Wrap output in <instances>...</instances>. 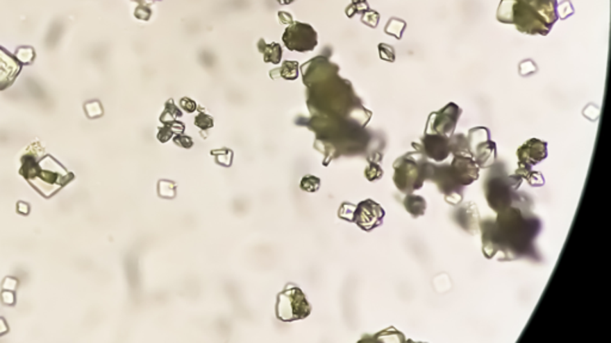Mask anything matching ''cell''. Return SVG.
Segmentation results:
<instances>
[{"label":"cell","instance_id":"1","mask_svg":"<svg viewBox=\"0 0 611 343\" xmlns=\"http://www.w3.org/2000/svg\"><path fill=\"white\" fill-rule=\"evenodd\" d=\"M523 203L498 212L496 220H480L483 252L487 258L501 253V260L534 258V241L541 230L539 218L524 213Z\"/></svg>","mask_w":611,"mask_h":343},{"label":"cell","instance_id":"2","mask_svg":"<svg viewBox=\"0 0 611 343\" xmlns=\"http://www.w3.org/2000/svg\"><path fill=\"white\" fill-rule=\"evenodd\" d=\"M19 174L43 197L51 198L74 177L35 143L21 159Z\"/></svg>","mask_w":611,"mask_h":343},{"label":"cell","instance_id":"3","mask_svg":"<svg viewBox=\"0 0 611 343\" xmlns=\"http://www.w3.org/2000/svg\"><path fill=\"white\" fill-rule=\"evenodd\" d=\"M523 178L518 174L508 175L504 164H496L489 167L484 182L485 197L493 211H503L511 205L522 202L518 200L516 191L521 186Z\"/></svg>","mask_w":611,"mask_h":343},{"label":"cell","instance_id":"4","mask_svg":"<svg viewBox=\"0 0 611 343\" xmlns=\"http://www.w3.org/2000/svg\"><path fill=\"white\" fill-rule=\"evenodd\" d=\"M433 162L420 150L406 152L399 157L393 165L394 175L393 182L398 190L410 195L413 191L419 190L425 182L429 180Z\"/></svg>","mask_w":611,"mask_h":343},{"label":"cell","instance_id":"5","mask_svg":"<svg viewBox=\"0 0 611 343\" xmlns=\"http://www.w3.org/2000/svg\"><path fill=\"white\" fill-rule=\"evenodd\" d=\"M310 314V305L306 301L301 290L287 288L277 301V317L285 322L302 319Z\"/></svg>","mask_w":611,"mask_h":343},{"label":"cell","instance_id":"6","mask_svg":"<svg viewBox=\"0 0 611 343\" xmlns=\"http://www.w3.org/2000/svg\"><path fill=\"white\" fill-rule=\"evenodd\" d=\"M471 157L480 168H489L496 161V146L489 139V130L484 127H473L468 136Z\"/></svg>","mask_w":611,"mask_h":343},{"label":"cell","instance_id":"7","mask_svg":"<svg viewBox=\"0 0 611 343\" xmlns=\"http://www.w3.org/2000/svg\"><path fill=\"white\" fill-rule=\"evenodd\" d=\"M428 182H435L438 191L444 195L446 202L451 205H458L462 202L463 186L455 178L450 165L433 164Z\"/></svg>","mask_w":611,"mask_h":343},{"label":"cell","instance_id":"8","mask_svg":"<svg viewBox=\"0 0 611 343\" xmlns=\"http://www.w3.org/2000/svg\"><path fill=\"white\" fill-rule=\"evenodd\" d=\"M283 42L289 51H310L318 44L317 33L312 26L303 23H294L283 35Z\"/></svg>","mask_w":611,"mask_h":343},{"label":"cell","instance_id":"9","mask_svg":"<svg viewBox=\"0 0 611 343\" xmlns=\"http://www.w3.org/2000/svg\"><path fill=\"white\" fill-rule=\"evenodd\" d=\"M460 114H461V109L454 103H450L441 111L430 116L426 127V129L430 127V132L426 134H440L450 137L454 134Z\"/></svg>","mask_w":611,"mask_h":343},{"label":"cell","instance_id":"10","mask_svg":"<svg viewBox=\"0 0 611 343\" xmlns=\"http://www.w3.org/2000/svg\"><path fill=\"white\" fill-rule=\"evenodd\" d=\"M386 212L380 204L373 200H367L358 204L353 211V222H355L362 230L371 231L378 228L383 222Z\"/></svg>","mask_w":611,"mask_h":343},{"label":"cell","instance_id":"11","mask_svg":"<svg viewBox=\"0 0 611 343\" xmlns=\"http://www.w3.org/2000/svg\"><path fill=\"white\" fill-rule=\"evenodd\" d=\"M417 150L435 162H443L449 157V137L440 134H426L421 137V143L412 144Z\"/></svg>","mask_w":611,"mask_h":343},{"label":"cell","instance_id":"12","mask_svg":"<svg viewBox=\"0 0 611 343\" xmlns=\"http://www.w3.org/2000/svg\"><path fill=\"white\" fill-rule=\"evenodd\" d=\"M518 166L533 168L548 157L547 143L537 139L526 141L517 150Z\"/></svg>","mask_w":611,"mask_h":343},{"label":"cell","instance_id":"13","mask_svg":"<svg viewBox=\"0 0 611 343\" xmlns=\"http://www.w3.org/2000/svg\"><path fill=\"white\" fill-rule=\"evenodd\" d=\"M450 168L463 187L471 185L480 177V167L469 155H454Z\"/></svg>","mask_w":611,"mask_h":343},{"label":"cell","instance_id":"14","mask_svg":"<svg viewBox=\"0 0 611 343\" xmlns=\"http://www.w3.org/2000/svg\"><path fill=\"white\" fill-rule=\"evenodd\" d=\"M21 71L22 64L17 58L0 47V91L12 85Z\"/></svg>","mask_w":611,"mask_h":343},{"label":"cell","instance_id":"15","mask_svg":"<svg viewBox=\"0 0 611 343\" xmlns=\"http://www.w3.org/2000/svg\"><path fill=\"white\" fill-rule=\"evenodd\" d=\"M454 220L464 231H467L471 235H476L479 231V209L476 208V204L473 202L458 209V211L454 213Z\"/></svg>","mask_w":611,"mask_h":343},{"label":"cell","instance_id":"16","mask_svg":"<svg viewBox=\"0 0 611 343\" xmlns=\"http://www.w3.org/2000/svg\"><path fill=\"white\" fill-rule=\"evenodd\" d=\"M403 206L413 218H418V217L424 216L425 211H426V200L420 195L410 193L403 200Z\"/></svg>","mask_w":611,"mask_h":343},{"label":"cell","instance_id":"17","mask_svg":"<svg viewBox=\"0 0 611 343\" xmlns=\"http://www.w3.org/2000/svg\"><path fill=\"white\" fill-rule=\"evenodd\" d=\"M259 51L263 53L264 61L265 62H272V64H280L281 58H282V48L278 43H271V44H265L263 39H260L258 43Z\"/></svg>","mask_w":611,"mask_h":343},{"label":"cell","instance_id":"18","mask_svg":"<svg viewBox=\"0 0 611 343\" xmlns=\"http://www.w3.org/2000/svg\"><path fill=\"white\" fill-rule=\"evenodd\" d=\"M450 154L453 155H469L471 157V149L468 144V139L463 134L450 136L449 137Z\"/></svg>","mask_w":611,"mask_h":343},{"label":"cell","instance_id":"19","mask_svg":"<svg viewBox=\"0 0 611 343\" xmlns=\"http://www.w3.org/2000/svg\"><path fill=\"white\" fill-rule=\"evenodd\" d=\"M514 173L521 175L523 180L526 179V182H528V184H529L530 186L539 187L544 185V175L539 173V172L533 170V168H524V167H519V166H518L517 170H516Z\"/></svg>","mask_w":611,"mask_h":343},{"label":"cell","instance_id":"20","mask_svg":"<svg viewBox=\"0 0 611 343\" xmlns=\"http://www.w3.org/2000/svg\"><path fill=\"white\" fill-rule=\"evenodd\" d=\"M281 76H283L287 80H295L299 76V64L285 61L281 68Z\"/></svg>","mask_w":611,"mask_h":343},{"label":"cell","instance_id":"21","mask_svg":"<svg viewBox=\"0 0 611 343\" xmlns=\"http://www.w3.org/2000/svg\"><path fill=\"white\" fill-rule=\"evenodd\" d=\"M382 177H383V170L381 166L378 165V162L369 161V166L365 168V178L373 182L381 179Z\"/></svg>","mask_w":611,"mask_h":343},{"label":"cell","instance_id":"22","mask_svg":"<svg viewBox=\"0 0 611 343\" xmlns=\"http://www.w3.org/2000/svg\"><path fill=\"white\" fill-rule=\"evenodd\" d=\"M300 187H301L302 190L307 191V192H315L320 187V179L315 178V177H310V175L305 177V178L302 179Z\"/></svg>","mask_w":611,"mask_h":343},{"label":"cell","instance_id":"23","mask_svg":"<svg viewBox=\"0 0 611 343\" xmlns=\"http://www.w3.org/2000/svg\"><path fill=\"white\" fill-rule=\"evenodd\" d=\"M195 124L197 127H201V129L207 130L209 127H212V125H214V121H212V117L208 116V114H200L196 116Z\"/></svg>","mask_w":611,"mask_h":343},{"label":"cell","instance_id":"24","mask_svg":"<svg viewBox=\"0 0 611 343\" xmlns=\"http://www.w3.org/2000/svg\"><path fill=\"white\" fill-rule=\"evenodd\" d=\"M174 135V130H172V127L170 125H167L166 124V127H162L159 132H158V140L160 141V142H166V141L170 140L171 137Z\"/></svg>","mask_w":611,"mask_h":343},{"label":"cell","instance_id":"25","mask_svg":"<svg viewBox=\"0 0 611 343\" xmlns=\"http://www.w3.org/2000/svg\"><path fill=\"white\" fill-rule=\"evenodd\" d=\"M387 44H380V55H381V59L387 60V61H394V51H393V48H388V51H387Z\"/></svg>","mask_w":611,"mask_h":343},{"label":"cell","instance_id":"26","mask_svg":"<svg viewBox=\"0 0 611 343\" xmlns=\"http://www.w3.org/2000/svg\"><path fill=\"white\" fill-rule=\"evenodd\" d=\"M30 53H34L33 49H30V48H24V49H21V51H17V58L18 61L21 62V64H30L33 59L31 58H28V54Z\"/></svg>","mask_w":611,"mask_h":343},{"label":"cell","instance_id":"27","mask_svg":"<svg viewBox=\"0 0 611 343\" xmlns=\"http://www.w3.org/2000/svg\"><path fill=\"white\" fill-rule=\"evenodd\" d=\"M174 143L177 144V146H181L183 148H190L191 146H192V140H191L189 136L178 135L174 137Z\"/></svg>","mask_w":611,"mask_h":343},{"label":"cell","instance_id":"28","mask_svg":"<svg viewBox=\"0 0 611 343\" xmlns=\"http://www.w3.org/2000/svg\"><path fill=\"white\" fill-rule=\"evenodd\" d=\"M181 106L187 112H194L196 110V107H197L196 103L192 102L189 98H183L182 100H181Z\"/></svg>","mask_w":611,"mask_h":343},{"label":"cell","instance_id":"29","mask_svg":"<svg viewBox=\"0 0 611 343\" xmlns=\"http://www.w3.org/2000/svg\"><path fill=\"white\" fill-rule=\"evenodd\" d=\"M278 16H280L281 21H282V23H285V24L293 23V17H292L289 13L280 12L278 13Z\"/></svg>","mask_w":611,"mask_h":343},{"label":"cell","instance_id":"30","mask_svg":"<svg viewBox=\"0 0 611 343\" xmlns=\"http://www.w3.org/2000/svg\"><path fill=\"white\" fill-rule=\"evenodd\" d=\"M18 212L22 213H28L29 212V206L26 203H19L17 205Z\"/></svg>","mask_w":611,"mask_h":343},{"label":"cell","instance_id":"31","mask_svg":"<svg viewBox=\"0 0 611 343\" xmlns=\"http://www.w3.org/2000/svg\"><path fill=\"white\" fill-rule=\"evenodd\" d=\"M277 1H278V3L282 5H288L290 4V3H293V1H295V0H277Z\"/></svg>","mask_w":611,"mask_h":343}]
</instances>
